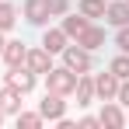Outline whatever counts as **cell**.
Segmentation results:
<instances>
[{"label": "cell", "mask_w": 129, "mask_h": 129, "mask_svg": "<svg viewBox=\"0 0 129 129\" xmlns=\"http://www.w3.org/2000/svg\"><path fill=\"white\" fill-rule=\"evenodd\" d=\"M63 63L66 70H73V73H87L91 70V56H87V49H63Z\"/></svg>", "instance_id": "2"}, {"label": "cell", "mask_w": 129, "mask_h": 129, "mask_svg": "<svg viewBox=\"0 0 129 129\" xmlns=\"http://www.w3.org/2000/svg\"><path fill=\"white\" fill-rule=\"evenodd\" d=\"M98 119H101V126H108V129H119L122 122H126V119H122V112H119L115 105H105V108H101V115H98Z\"/></svg>", "instance_id": "12"}, {"label": "cell", "mask_w": 129, "mask_h": 129, "mask_svg": "<svg viewBox=\"0 0 129 129\" xmlns=\"http://www.w3.org/2000/svg\"><path fill=\"white\" fill-rule=\"evenodd\" d=\"M84 28H87V18H84V14H80V18H66V21H63V31H66V35H80Z\"/></svg>", "instance_id": "17"}, {"label": "cell", "mask_w": 129, "mask_h": 129, "mask_svg": "<svg viewBox=\"0 0 129 129\" xmlns=\"http://www.w3.org/2000/svg\"><path fill=\"white\" fill-rule=\"evenodd\" d=\"M77 77L80 73H73V70H49L45 73V80H49V91H56V94H70L73 87H77Z\"/></svg>", "instance_id": "1"}, {"label": "cell", "mask_w": 129, "mask_h": 129, "mask_svg": "<svg viewBox=\"0 0 129 129\" xmlns=\"http://www.w3.org/2000/svg\"><path fill=\"white\" fill-rule=\"evenodd\" d=\"M14 28V7L11 4H0V31Z\"/></svg>", "instance_id": "18"}, {"label": "cell", "mask_w": 129, "mask_h": 129, "mask_svg": "<svg viewBox=\"0 0 129 129\" xmlns=\"http://www.w3.org/2000/svg\"><path fill=\"white\" fill-rule=\"evenodd\" d=\"M45 52L52 56V52H63L66 49V31H45Z\"/></svg>", "instance_id": "13"}, {"label": "cell", "mask_w": 129, "mask_h": 129, "mask_svg": "<svg viewBox=\"0 0 129 129\" xmlns=\"http://www.w3.org/2000/svg\"><path fill=\"white\" fill-rule=\"evenodd\" d=\"M24 14H28V21H31V24H42L45 18H49L45 0H28V4H24Z\"/></svg>", "instance_id": "11"}, {"label": "cell", "mask_w": 129, "mask_h": 129, "mask_svg": "<svg viewBox=\"0 0 129 129\" xmlns=\"http://www.w3.org/2000/svg\"><path fill=\"white\" fill-rule=\"evenodd\" d=\"M24 66H28L31 73H49V70H52L45 49H31V52H24Z\"/></svg>", "instance_id": "6"}, {"label": "cell", "mask_w": 129, "mask_h": 129, "mask_svg": "<svg viewBox=\"0 0 129 129\" xmlns=\"http://www.w3.org/2000/svg\"><path fill=\"white\" fill-rule=\"evenodd\" d=\"M7 84L11 87H18V91H21V94H28V91H31V87H35V73H31V70H28V66H11V73H7Z\"/></svg>", "instance_id": "3"}, {"label": "cell", "mask_w": 129, "mask_h": 129, "mask_svg": "<svg viewBox=\"0 0 129 129\" xmlns=\"http://www.w3.org/2000/svg\"><path fill=\"white\" fill-rule=\"evenodd\" d=\"M115 98H119L122 105H129V80H126V84H119V94H115Z\"/></svg>", "instance_id": "22"}, {"label": "cell", "mask_w": 129, "mask_h": 129, "mask_svg": "<svg viewBox=\"0 0 129 129\" xmlns=\"http://www.w3.org/2000/svg\"><path fill=\"white\" fill-rule=\"evenodd\" d=\"M63 112H66L63 94H56V91H49V94H45V101L39 105V115H42V119H63Z\"/></svg>", "instance_id": "4"}, {"label": "cell", "mask_w": 129, "mask_h": 129, "mask_svg": "<svg viewBox=\"0 0 129 129\" xmlns=\"http://www.w3.org/2000/svg\"><path fill=\"white\" fill-rule=\"evenodd\" d=\"M80 14L84 18H105V4L101 0H80Z\"/></svg>", "instance_id": "15"}, {"label": "cell", "mask_w": 129, "mask_h": 129, "mask_svg": "<svg viewBox=\"0 0 129 129\" xmlns=\"http://www.w3.org/2000/svg\"><path fill=\"white\" fill-rule=\"evenodd\" d=\"M108 70H112V73H115L119 80H129V56H115Z\"/></svg>", "instance_id": "16"}, {"label": "cell", "mask_w": 129, "mask_h": 129, "mask_svg": "<svg viewBox=\"0 0 129 129\" xmlns=\"http://www.w3.org/2000/svg\"><path fill=\"white\" fill-rule=\"evenodd\" d=\"M18 126H24V129H39V126H42V115H31V112H28V115H18Z\"/></svg>", "instance_id": "19"}, {"label": "cell", "mask_w": 129, "mask_h": 129, "mask_svg": "<svg viewBox=\"0 0 129 129\" xmlns=\"http://www.w3.org/2000/svg\"><path fill=\"white\" fill-rule=\"evenodd\" d=\"M94 94L98 98H105V101H112L115 94H119V77L108 70V73H101V77H94Z\"/></svg>", "instance_id": "5"}, {"label": "cell", "mask_w": 129, "mask_h": 129, "mask_svg": "<svg viewBox=\"0 0 129 129\" xmlns=\"http://www.w3.org/2000/svg\"><path fill=\"white\" fill-rule=\"evenodd\" d=\"M4 45H7V42H4V35H0V52H4Z\"/></svg>", "instance_id": "23"}, {"label": "cell", "mask_w": 129, "mask_h": 129, "mask_svg": "<svg viewBox=\"0 0 129 129\" xmlns=\"http://www.w3.org/2000/svg\"><path fill=\"white\" fill-rule=\"evenodd\" d=\"M105 18H108L112 24H119V28L129 24V4H112V7L105 11Z\"/></svg>", "instance_id": "14"}, {"label": "cell", "mask_w": 129, "mask_h": 129, "mask_svg": "<svg viewBox=\"0 0 129 129\" xmlns=\"http://www.w3.org/2000/svg\"><path fill=\"white\" fill-rule=\"evenodd\" d=\"M0 108H4V112H18V108H21V91L7 84L0 91Z\"/></svg>", "instance_id": "9"}, {"label": "cell", "mask_w": 129, "mask_h": 129, "mask_svg": "<svg viewBox=\"0 0 129 129\" xmlns=\"http://www.w3.org/2000/svg\"><path fill=\"white\" fill-rule=\"evenodd\" d=\"M73 91H77V105H91V98H94V80H91L87 73H80Z\"/></svg>", "instance_id": "8"}, {"label": "cell", "mask_w": 129, "mask_h": 129, "mask_svg": "<svg viewBox=\"0 0 129 129\" xmlns=\"http://www.w3.org/2000/svg\"><path fill=\"white\" fill-rule=\"evenodd\" d=\"M24 52H28V49H24L21 42H7V45H4V52H0V56L7 59V66H21V63H24Z\"/></svg>", "instance_id": "10"}, {"label": "cell", "mask_w": 129, "mask_h": 129, "mask_svg": "<svg viewBox=\"0 0 129 129\" xmlns=\"http://www.w3.org/2000/svg\"><path fill=\"white\" fill-rule=\"evenodd\" d=\"M101 42H105V31H101V28H91V24L77 35V45L87 49V52H91V49H101Z\"/></svg>", "instance_id": "7"}, {"label": "cell", "mask_w": 129, "mask_h": 129, "mask_svg": "<svg viewBox=\"0 0 129 129\" xmlns=\"http://www.w3.org/2000/svg\"><path fill=\"white\" fill-rule=\"evenodd\" d=\"M0 119H4V115H0Z\"/></svg>", "instance_id": "24"}, {"label": "cell", "mask_w": 129, "mask_h": 129, "mask_svg": "<svg viewBox=\"0 0 129 129\" xmlns=\"http://www.w3.org/2000/svg\"><path fill=\"white\" fill-rule=\"evenodd\" d=\"M45 11H49V14H63V11H66V0H45Z\"/></svg>", "instance_id": "20"}, {"label": "cell", "mask_w": 129, "mask_h": 129, "mask_svg": "<svg viewBox=\"0 0 129 129\" xmlns=\"http://www.w3.org/2000/svg\"><path fill=\"white\" fill-rule=\"evenodd\" d=\"M119 49L129 52V24H122V31H119Z\"/></svg>", "instance_id": "21"}]
</instances>
